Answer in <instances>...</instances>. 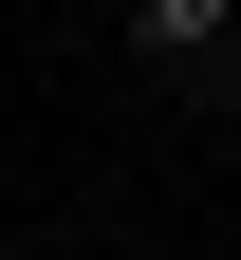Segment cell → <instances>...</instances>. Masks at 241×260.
<instances>
[{
	"label": "cell",
	"mask_w": 241,
	"mask_h": 260,
	"mask_svg": "<svg viewBox=\"0 0 241 260\" xmlns=\"http://www.w3.org/2000/svg\"><path fill=\"white\" fill-rule=\"evenodd\" d=\"M223 19H241V0H223Z\"/></svg>",
	"instance_id": "7a4b0ae2"
},
{
	"label": "cell",
	"mask_w": 241,
	"mask_h": 260,
	"mask_svg": "<svg viewBox=\"0 0 241 260\" xmlns=\"http://www.w3.org/2000/svg\"><path fill=\"white\" fill-rule=\"evenodd\" d=\"M130 56L186 75V93H223V75H241V19H223V0H130Z\"/></svg>",
	"instance_id": "6da1fadb"
}]
</instances>
